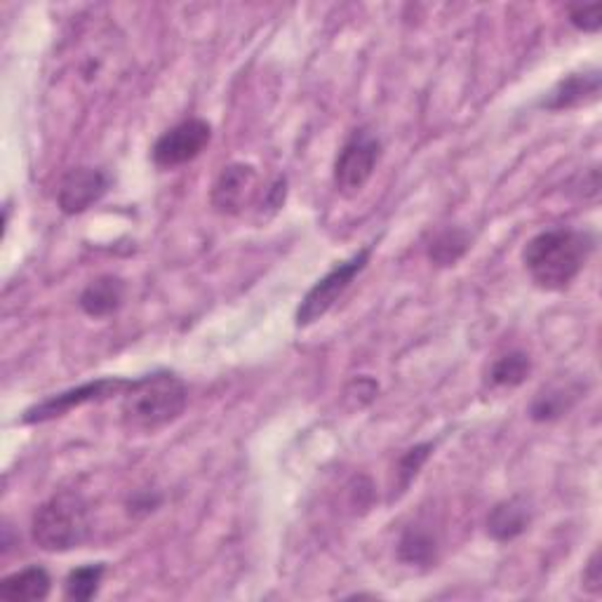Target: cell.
<instances>
[{"label": "cell", "instance_id": "6da1fadb", "mask_svg": "<svg viewBox=\"0 0 602 602\" xmlns=\"http://www.w3.org/2000/svg\"><path fill=\"white\" fill-rule=\"evenodd\" d=\"M593 249V233L577 228H551L539 233L526 245L522 262H526L537 287L560 293L584 271Z\"/></svg>", "mask_w": 602, "mask_h": 602}, {"label": "cell", "instance_id": "7a4b0ae2", "mask_svg": "<svg viewBox=\"0 0 602 602\" xmlns=\"http://www.w3.org/2000/svg\"><path fill=\"white\" fill-rule=\"evenodd\" d=\"M186 384L172 373H153L125 386L121 415L130 429L155 431L180 419L186 410Z\"/></svg>", "mask_w": 602, "mask_h": 602}, {"label": "cell", "instance_id": "3957f363", "mask_svg": "<svg viewBox=\"0 0 602 602\" xmlns=\"http://www.w3.org/2000/svg\"><path fill=\"white\" fill-rule=\"evenodd\" d=\"M90 532L88 503L75 492H60L35 511L33 541L48 553H67L81 547Z\"/></svg>", "mask_w": 602, "mask_h": 602}, {"label": "cell", "instance_id": "277c9868", "mask_svg": "<svg viewBox=\"0 0 602 602\" xmlns=\"http://www.w3.org/2000/svg\"><path fill=\"white\" fill-rule=\"evenodd\" d=\"M370 257H373V245H367L360 252H356L351 259H346L337 264L333 271H327V274L314 287H310L306 297L302 299L297 308V327H308L318 323L327 310L339 302V297L346 293V287L358 278V274H363L365 266L370 264Z\"/></svg>", "mask_w": 602, "mask_h": 602}, {"label": "cell", "instance_id": "5b68a950", "mask_svg": "<svg viewBox=\"0 0 602 602\" xmlns=\"http://www.w3.org/2000/svg\"><path fill=\"white\" fill-rule=\"evenodd\" d=\"M381 159V142L367 127L354 130L335 161V186L344 196L358 193L377 170Z\"/></svg>", "mask_w": 602, "mask_h": 602}, {"label": "cell", "instance_id": "8992f818", "mask_svg": "<svg viewBox=\"0 0 602 602\" xmlns=\"http://www.w3.org/2000/svg\"><path fill=\"white\" fill-rule=\"evenodd\" d=\"M212 140V127L207 121L188 119L180 125L163 132L159 142L153 144V163L159 167L172 170L196 161L198 155L207 149Z\"/></svg>", "mask_w": 602, "mask_h": 602}, {"label": "cell", "instance_id": "52a82bcc", "mask_svg": "<svg viewBox=\"0 0 602 602\" xmlns=\"http://www.w3.org/2000/svg\"><path fill=\"white\" fill-rule=\"evenodd\" d=\"M127 384L130 381H125V379H96V381L81 384L78 388H69V391H62V394H57L43 402L29 407L22 421L24 424H43V421L57 419V417L71 412L73 407H81L85 402L113 396L115 391H121V388H125Z\"/></svg>", "mask_w": 602, "mask_h": 602}, {"label": "cell", "instance_id": "ba28073f", "mask_svg": "<svg viewBox=\"0 0 602 602\" xmlns=\"http://www.w3.org/2000/svg\"><path fill=\"white\" fill-rule=\"evenodd\" d=\"M111 188V177L100 167H73L57 188V205L64 215H81L100 203Z\"/></svg>", "mask_w": 602, "mask_h": 602}, {"label": "cell", "instance_id": "9c48e42d", "mask_svg": "<svg viewBox=\"0 0 602 602\" xmlns=\"http://www.w3.org/2000/svg\"><path fill=\"white\" fill-rule=\"evenodd\" d=\"M257 170L245 163H233L222 170L215 186H212V207L220 215H241L255 201Z\"/></svg>", "mask_w": 602, "mask_h": 602}, {"label": "cell", "instance_id": "30bf717a", "mask_svg": "<svg viewBox=\"0 0 602 602\" xmlns=\"http://www.w3.org/2000/svg\"><path fill=\"white\" fill-rule=\"evenodd\" d=\"M600 94V71H584V73H572L565 81H560L558 88L541 102L543 109L549 111H562V109H574L581 104L595 102Z\"/></svg>", "mask_w": 602, "mask_h": 602}, {"label": "cell", "instance_id": "8fae6325", "mask_svg": "<svg viewBox=\"0 0 602 602\" xmlns=\"http://www.w3.org/2000/svg\"><path fill=\"white\" fill-rule=\"evenodd\" d=\"M532 509L522 497H513L497 503L488 516V532L494 541H513L530 528Z\"/></svg>", "mask_w": 602, "mask_h": 602}, {"label": "cell", "instance_id": "7c38bea8", "mask_svg": "<svg viewBox=\"0 0 602 602\" xmlns=\"http://www.w3.org/2000/svg\"><path fill=\"white\" fill-rule=\"evenodd\" d=\"M125 302V283L119 276H102L92 280L78 304H81L83 314L90 318H109L119 310Z\"/></svg>", "mask_w": 602, "mask_h": 602}, {"label": "cell", "instance_id": "4fadbf2b", "mask_svg": "<svg viewBox=\"0 0 602 602\" xmlns=\"http://www.w3.org/2000/svg\"><path fill=\"white\" fill-rule=\"evenodd\" d=\"M52 589V579L45 568H24L0 581V598L6 600H45Z\"/></svg>", "mask_w": 602, "mask_h": 602}, {"label": "cell", "instance_id": "5bb4252c", "mask_svg": "<svg viewBox=\"0 0 602 602\" xmlns=\"http://www.w3.org/2000/svg\"><path fill=\"white\" fill-rule=\"evenodd\" d=\"M398 558L410 568H431L438 560L436 534L421 526H410L398 541Z\"/></svg>", "mask_w": 602, "mask_h": 602}, {"label": "cell", "instance_id": "9a60e30c", "mask_svg": "<svg viewBox=\"0 0 602 602\" xmlns=\"http://www.w3.org/2000/svg\"><path fill=\"white\" fill-rule=\"evenodd\" d=\"M471 233L461 226H448L438 231L431 238L429 247H426V255L436 266H455L466 252L471 249Z\"/></svg>", "mask_w": 602, "mask_h": 602}, {"label": "cell", "instance_id": "2e32d148", "mask_svg": "<svg viewBox=\"0 0 602 602\" xmlns=\"http://www.w3.org/2000/svg\"><path fill=\"white\" fill-rule=\"evenodd\" d=\"M577 394L572 388H562V386H553L547 388V391H541L532 407H530V417L534 421H553L560 419L562 415H568L572 410V405L577 402Z\"/></svg>", "mask_w": 602, "mask_h": 602}, {"label": "cell", "instance_id": "e0dca14e", "mask_svg": "<svg viewBox=\"0 0 602 602\" xmlns=\"http://www.w3.org/2000/svg\"><path fill=\"white\" fill-rule=\"evenodd\" d=\"M104 572H106L104 562H96V565H83V568L73 570V572L67 577L64 595H67L69 600H75V602L92 600L96 593H100Z\"/></svg>", "mask_w": 602, "mask_h": 602}, {"label": "cell", "instance_id": "ac0fdd59", "mask_svg": "<svg viewBox=\"0 0 602 602\" xmlns=\"http://www.w3.org/2000/svg\"><path fill=\"white\" fill-rule=\"evenodd\" d=\"M532 373V360L526 351H511L501 356L490 370V381L494 386H520Z\"/></svg>", "mask_w": 602, "mask_h": 602}, {"label": "cell", "instance_id": "d6986e66", "mask_svg": "<svg viewBox=\"0 0 602 602\" xmlns=\"http://www.w3.org/2000/svg\"><path fill=\"white\" fill-rule=\"evenodd\" d=\"M433 452V442H421V445H415V448L407 450L400 459H398V469H396V497H400L402 492H407V488H410L412 480L419 476L421 466L429 461Z\"/></svg>", "mask_w": 602, "mask_h": 602}, {"label": "cell", "instance_id": "ffe728a7", "mask_svg": "<svg viewBox=\"0 0 602 602\" xmlns=\"http://www.w3.org/2000/svg\"><path fill=\"white\" fill-rule=\"evenodd\" d=\"M570 22L574 29L584 33H595L602 27V3L591 6H572L570 8Z\"/></svg>", "mask_w": 602, "mask_h": 602}, {"label": "cell", "instance_id": "44dd1931", "mask_svg": "<svg viewBox=\"0 0 602 602\" xmlns=\"http://www.w3.org/2000/svg\"><path fill=\"white\" fill-rule=\"evenodd\" d=\"M584 589L593 595L602 591V565H600V551H595L584 570Z\"/></svg>", "mask_w": 602, "mask_h": 602}]
</instances>
